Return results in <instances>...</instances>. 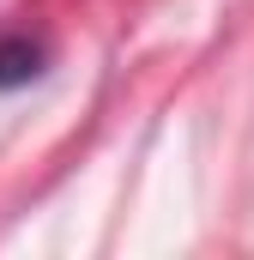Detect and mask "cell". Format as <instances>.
I'll return each instance as SVG.
<instances>
[{
  "label": "cell",
  "mask_w": 254,
  "mask_h": 260,
  "mask_svg": "<svg viewBox=\"0 0 254 260\" xmlns=\"http://www.w3.org/2000/svg\"><path fill=\"white\" fill-rule=\"evenodd\" d=\"M43 73V43L30 37H0V91H18Z\"/></svg>",
  "instance_id": "6da1fadb"
}]
</instances>
